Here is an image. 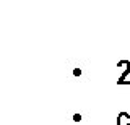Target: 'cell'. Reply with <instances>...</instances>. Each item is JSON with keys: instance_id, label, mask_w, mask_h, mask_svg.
I'll use <instances>...</instances> for the list:
<instances>
[{"instance_id": "obj_1", "label": "cell", "mask_w": 130, "mask_h": 125, "mask_svg": "<svg viewBox=\"0 0 130 125\" xmlns=\"http://www.w3.org/2000/svg\"><path fill=\"white\" fill-rule=\"evenodd\" d=\"M117 125H130V114L128 112H120L117 115Z\"/></svg>"}, {"instance_id": "obj_2", "label": "cell", "mask_w": 130, "mask_h": 125, "mask_svg": "<svg viewBox=\"0 0 130 125\" xmlns=\"http://www.w3.org/2000/svg\"><path fill=\"white\" fill-rule=\"evenodd\" d=\"M73 120H75V122H80V120H81V114H73Z\"/></svg>"}, {"instance_id": "obj_3", "label": "cell", "mask_w": 130, "mask_h": 125, "mask_svg": "<svg viewBox=\"0 0 130 125\" xmlns=\"http://www.w3.org/2000/svg\"><path fill=\"white\" fill-rule=\"evenodd\" d=\"M73 75H75V76H80L81 75V68H75V70H73Z\"/></svg>"}]
</instances>
